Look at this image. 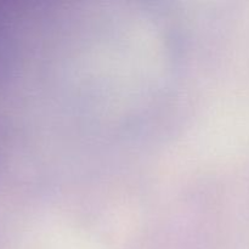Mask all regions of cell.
Returning a JSON list of instances; mask_svg holds the SVG:
<instances>
[]
</instances>
